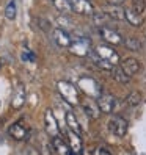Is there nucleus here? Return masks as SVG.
Here are the masks:
<instances>
[{
    "instance_id": "f257e3e1",
    "label": "nucleus",
    "mask_w": 146,
    "mask_h": 155,
    "mask_svg": "<svg viewBox=\"0 0 146 155\" xmlns=\"http://www.w3.org/2000/svg\"><path fill=\"white\" fill-rule=\"evenodd\" d=\"M57 88H58V93L61 96V99L65 100L66 104L76 107L80 104V96H79V88L76 85H72L71 81L68 80H60L57 83Z\"/></svg>"
},
{
    "instance_id": "f03ea898",
    "label": "nucleus",
    "mask_w": 146,
    "mask_h": 155,
    "mask_svg": "<svg viewBox=\"0 0 146 155\" xmlns=\"http://www.w3.org/2000/svg\"><path fill=\"white\" fill-rule=\"evenodd\" d=\"M77 88L80 91H83L85 94H88L90 97H96L97 99L99 96L102 94V86L91 77H82L79 80V83H77Z\"/></svg>"
},
{
    "instance_id": "7ed1b4c3",
    "label": "nucleus",
    "mask_w": 146,
    "mask_h": 155,
    "mask_svg": "<svg viewBox=\"0 0 146 155\" xmlns=\"http://www.w3.org/2000/svg\"><path fill=\"white\" fill-rule=\"evenodd\" d=\"M127 129H129V122H127L123 116H112L108 121V130H110L115 136H126Z\"/></svg>"
},
{
    "instance_id": "20e7f679",
    "label": "nucleus",
    "mask_w": 146,
    "mask_h": 155,
    "mask_svg": "<svg viewBox=\"0 0 146 155\" xmlns=\"http://www.w3.org/2000/svg\"><path fill=\"white\" fill-rule=\"evenodd\" d=\"M99 35H101L102 41L108 45H121V44H124L123 36L116 30L108 28V27H99Z\"/></svg>"
},
{
    "instance_id": "39448f33",
    "label": "nucleus",
    "mask_w": 146,
    "mask_h": 155,
    "mask_svg": "<svg viewBox=\"0 0 146 155\" xmlns=\"http://www.w3.org/2000/svg\"><path fill=\"white\" fill-rule=\"evenodd\" d=\"M69 52L72 53V55H76V57H87V55H90V52H91L90 39L77 38L76 41H72L71 47H69Z\"/></svg>"
},
{
    "instance_id": "423d86ee",
    "label": "nucleus",
    "mask_w": 146,
    "mask_h": 155,
    "mask_svg": "<svg viewBox=\"0 0 146 155\" xmlns=\"http://www.w3.org/2000/svg\"><path fill=\"white\" fill-rule=\"evenodd\" d=\"M94 52L97 53L101 58L107 60L108 63H112L113 66H116L118 63H120V55H118V52L112 47V45H105V44H101V45H97V47L94 49Z\"/></svg>"
},
{
    "instance_id": "0eeeda50",
    "label": "nucleus",
    "mask_w": 146,
    "mask_h": 155,
    "mask_svg": "<svg viewBox=\"0 0 146 155\" xmlns=\"http://www.w3.org/2000/svg\"><path fill=\"white\" fill-rule=\"evenodd\" d=\"M96 102H97L99 108H101V111L105 114H112L116 108V99L108 93H102L96 99Z\"/></svg>"
},
{
    "instance_id": "6e6552de",
    "label": "nucleus",
    "mask_w": 146,
    "mask_h": 155,
    "mask_svg": "<svg viewBox=\"0 0 146 155\" xmlns=\"http://www.w3.org/2000/svg\"><path fill=\"white\" fill-rule=\"evenodd\" d=\"M72 13L82 14V16H93L94 14V6L90 0H71Z\"/></svg>"
},
{
    "instance_id": "1a4fd4ad",
    "label": "nucleus",
    "mask_w": 146,
    "mask_h": 155,
    "mask_svg": "<svg viewBox=\"0 0 146 155\" xmlns=\"http://www.w3.org/2000/svg\"><path fill=\"white\" fill-rule=\"evenodd\" d=\"M82 105V110H83V113L90 117V119H97L99 116H101V108H99L97 102L93 99H85V100H82L80 102Z\"/></svg>"
},
{
    "instance_id": "9d476101",
    "label": "nucleus",
    "mask_w": 146,
    "mask_h": 155,
    "mask_svg": "<svg viewBox=\"0 0 146 155\" xmlns=\"http://www.w3.org/2000/svg\"><path fill=\"white\" fill-rule=\"evenodd\" d=\"M25 100H27V91H25V86L24 85H19L16 89H14V93L11 96V108L13 110H21V108L25 105Z\"/></svg>"
},
{
    "instance_id": "9b49d317",
    "label": "nucleus",
    "mask_w": 146,
    "mask_h": 155,
    "mask_svg": "<svg viewBox=\"0 0 146 155\" xmlns=\"http://www.w3.org/2000/svg\"><path fill=\"white\" fill-rule=\"evenodd\" d=\"M52 39L57 45L60 47H65V49H69L71 44H72V38L69 36L68 31H65L63 28H53L52 31Z\"/></svg>"
},
{
    "instance_id": "f8f14e48",
    "label": "nucleus",
    "mask_w": 146,
    "mask_h": 155,
    "mask_svg": "<svg viewBox=\"0 0 146 155\" xmlns=\"http://www.w3.org/2000/svg\"><path fill=\"white\" fill-rule=\"evenodd\" d=\"M8 133H10V136L14 138L16 141H24V140H27V136H29V129H27L21 121H17V122L10 125Z\"/></svg>"
},
{
    "instance_id": "ddd939ff",
    "label": "nucleus",
    "mask_w": 146,
    "mask_h": 155,
    "mask_svg": "<svg viewBox=\"0 0 146 155\" xmlns=\"http://www.w3.org/2000/svg\"><path fill=\"white\" fill-rule=\"evenodd\" d=\"M44 124H46V132H47L50 136H58V122H57V117L53 116L52 110H46L44 113Z\"/></svg>"
},
{
    "instance_id": "4468645a",
    "label": "nucleus",
    "mask_w": 146,
    "mask_h": 155,
    "mask_svg": "<svg viewBox=\"0 0 146 155\" xmlns=\"http://www.w3.org/2000/svg\"><path fill=\"white\" fill-rule=\"evenodd\" d=\"M121 68L124 69L126 74H129L132 77V75H135V74H138V72H140L141 63L137 58H134V57H127V58L121 60Z\"/></svg>"
},
{
    "instance_id": "2eb2a0df",
    "label": "nucleus",
    "mask_w": 146,
    "mask_h": 155,
    "mask_svg": "<svg viewBox=\"0 0 146 155\" xmlns=\"http://www.w3.org/2000/svg\"><path fill=\"white\" fill-rule=\"evenodd\" d=\"M102 11L113 21H124L126 19V10L121 5H107Z\"/></svg>"
},
{
    "instance_id": "dca6fc26",
    "label": "nucleus",
    "mask_w": 146,
    "mask_h": 155,
    "mask_svg": "<svg viewBox=\"0 0 146 155\" xmlns=\"http://www.w3.org/2000/svg\"><path fill=\"white\" fill-rule=\"evenodd\" d=\"M88 57H90V60H91V61H93V64H94L96 68L102 69V71H108V72H110V71L115 68V66L112 64V63H108L107 60H104V58H101V57H99V55H97V53H96L94 50H91Z\"/></svg>"
},
{
    "instance_id": "f3484780",
    "label": "nucleus",
    "mask_w": 146,
    "mask_h": 155,
    "mask_svg": "<svg viewBox=\"0 0 146 155\" xmlns=\"http://www.w3.org/2000/svg\"><path fill=\"white\" fill-rule=\"evenodd\" d=\"M68 138H69V147H71L72 152H74V153H82V152H83V144H82L80 135L68 130Z\"/></svg>"
},
{
    "instance_id": "a211bd4d",
    "label": "nucleus",
    "mask_w": 146,
    "mask_h": 155,
    "mask_svg": "<svg viewBox=\"0 0 146 155\" xmlns=\"http://www.w3.org/2000/svg\"><path fill=\"white\" fill-rule=\"evenodd\" d=\"M52 147L53 150H55L58 155H71L72 150L69 147V144H66L65 141H63L60 136H53V140H52Z\"/></svg>"
},
{
    "instance_id": "6ab92c4d",
    "label": "nucleus",
    "mask_w": 146,
    "mask_h": 155,
    "mask_svg": "<svg viewBox=\"0 0 146 155\" xmlns=\"http://www.w3.org/2000/svg\"><path fill=\"white\" fill-rule=\"evenodd\" d=\"M110 74H112V78L116 81V83H121V85H127L131 81V75L129 74H126L124 69L121 66H115L112 71H110Z\"/></svg>"
},
{
    "instance_id": "aec40b11",
    "label": "nucleus",
    "mask_w": 146,
    "mask_h": 155,
    "mask_svg": "<svg viewBox=\"0 0 146 155\" xmlns=\"http://www.w3.org/2000/svg\"><path fill=\"white\" fill-rule=\"evenodd\" d=\"M66 125H68V130L74 132V133H77V135H82V127H80L76 114L72 113V111H68V113H66Z\"/></svg>"
},
{
    "instance_id": "412c9836",
    "label": "nucleus",
    "mask_w": 146,
    "mask_h": 155,
    "mask_svg": "<svg viewBox=\"0 0 146 155\" xmlns=\"http://www.w3.org/2000/svg\"><path fill=\"white\" fill-rule=\"evenodd\" d=\"M126 21L129 22L131 25H134V27H138L143 22V16L140 13H137L134 8H127L126 10Z\"/></svg>"
},
{
    "instance_id": "4be33fe9",
    "label": "nucleus",
    "mask_w": 146,
    "mask_h": 155,
    "mask_svg": "<svg viewBox=\"0 0 146 155\" xmlns=\"http://www.w3.org/2000/svg\"><path fill=\"white\" fill-rule=\"evenodd\" d=\"M141 104V93L140 91H131L129 94H127V97H126V105L127 107H132V108H135V107H138Z\"/></svg>"
},
{
    "instance_id": "5701e85b",
    "label": "nucleus",
    "mask_w": 146,
    "mask_h": 155,
    "mask_svg": "<svg viewBox=\"0 0 146 155\" xmlns=\"http://www.w3.org/2000/svg\"><path fill=\"white\" fill-rule=\"evenodd\" d=\"M53 6L63 14H69L72 13V6H71V0H52Z\"/></svg>"
},
{
    "instance_id": "b1692460",
    "label": "nucleus",
    "mask_w": 146,
    "mask_h": 155,
    "mask_svg": "<svg viewBox=\"0 0 146 155\" xmlns=\"http://www.w3.org/2000/svg\"><path fill=\"white\" fill-rule=\"evenodd\" d=\"M124 45H126V49H129L132 52H138L141 49V41L138 38H127L124 39Z\"/></svg>"
},
{
    "instance_id": "393cba45",
    "label": "nucleus",
    "mask_w": 146,
    "mask_h": 155,
    "mask_svg": "<svg viewBox=\"0 0 146 155\" xmlns=\"http://www.w3.org/2000/svg\"><path fill=\"white\" fill-rule=\"evenodd\" d=\"M107 19H110L104 11H101V13H96L94 11V14H93V21H94V24L96 25H99V27H105L104 24L107 22Z\"/></svg>"
},
{
    "instance_id": "a878e982",
    "label": "nucleus",
    "mask_w": 146,
    "mask_h": 155,
    "mask_svg": "<svg viewBox=\"0 0 146 155\" xmlns=\"http://www.w3.org/2000/svg\"><path fill=\"white\" fill-rule=\"evenodd\" d=\"M5 16L8 21H13L16 17V0H11L10 3H8L6 10H5Z\"/></svg>"
},
{
    "instance_id": "bb28decb",
    "label": "nucleus",
    "mask_w": 146,
    "mask_h": 155,
    "mask_svg": "<svg viewBox=\"0 0 146 155\" xmlns=\"http://www.w3.org/2000/svg\"><path fill=\"white\" fill-rule=\"evenodd\" d=\"M132 8L137 13L143 14L146 10V0H132Z\"/></svg>"
},
{
    "instance_id": "cd10ccee",
    "label": "nucleus",
    "mask_w": 146,
    "mask_h": 155,
    "mask_svg": "<svg viewBox=\"0 0 146 155\" xmlns=\"http://www.w3.org/2000/svg\"><path fill=\"white\" fill-rule=\"evenodd\" d=\"M36 24L39 25V28H41L42 31H50V33L53 31V30H52V27H50V24H49L47 21H44L42 17H38V19H36Z\"/></svg>"
},
{
    "instance_id": "c85d7f7f",
    "label": "nucleus",
    "mask_w": 146,
    "mask_h": 155,
    "mask_svg": "<svg viewBox=\"0 0 146 155\" xmlns=\"http://www.w3.org/2000/svg\"><path fill=\"white\" fill-rule=\"evenodd\" d=\"M96 155H112V150L107 147V146H99L97 150H96Z\"/></svg>"
},
{
    "instance_id": "c756f323",
    "label": "nucleus",
    "mask_w": 146,
    "mask_h": 155,
    "mask_svg": "<svg viewBox=\"0 0 146 155\" xmlns=\"http://www.w3.org/2000/svg\"><path fill=\"white\" fill-rule=\"evenodd\" d=\"M22 60H24V61H27V60H29V61H35V57H33V53H32L30 50H25V52L22 53Z\"/></svg>"
},
{
    "instance_id": "7c9ffc66",
    "label": "nucleus",
    "mask_w": 146,
    "mask_h": 155,
    "mask_svg": "<svg viewBox=\"0 0 146 155\" xmlns=\"http://www.w3.org/2000/svg\"><path fill=\"white\" fill-rule=\"evenodd\" d=\"M25 155H39V152L35 147H32V146H29V147L25 149Z\"/></svg>"
},
{
    "instance_id": "2f4dec72",
    "label": "nucleus",
    "mask_w": 146,
    "mask_h": 155,
    "mask_svg": "<svg viewBox=\"0 0 146 155\" xmlns=\"http://www.w3.org/2000/svg\"><path fill=\"white\" fill-rule=\"evenodd\" d=\"M108 3L110 5H121V3H124V0H108Z\"/></svg>"
},
{
    "instance_id": "473e14b6",
    "label": "nucleus",
    "mask_w": 146,
    "mask_h": 155,
    "mask_svg": "<svg viewBox=\"0 0 146 155\" xmlns=\"http://www.w3.org/2000/svg\"><path fill=\"white\" fill-rule=\"evenodd\" d=\"M0 107H2V104H0Z\"/></svg>"
}]
</instances>
